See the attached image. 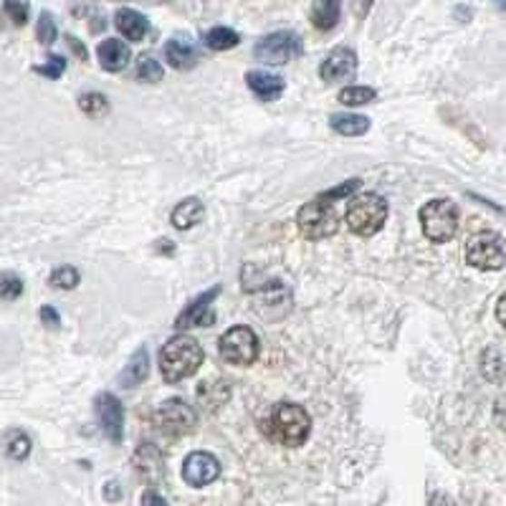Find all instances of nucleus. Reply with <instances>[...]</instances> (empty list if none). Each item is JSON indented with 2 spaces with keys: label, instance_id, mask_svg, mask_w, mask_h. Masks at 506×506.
Wrapping results in <instances>:
<instances>
[{
  "label": "nucleus",
  "instance_id": "7",
  "mask_svg": "<svg viewBox=\"0 0 506 506\" xmlns=\"http://www.w3.org/2000/svg\"><path fill=\"white\" fill-rule=\"evenodd\" d=\"M221 357H223L228 365L236 367H248L256 362L259 357V337L251 327H231L221 337Z\"/></svg>",
  "mask_w": 506,
  "mask_h": 506
},
{
  "label": "nucleus",
  "instance_id": "12",
  "mask_svg": "<svg viewBox=\"0 0 506 506\" xmlns=\"http://www.w3.org/2000/svg\"><path fill=\"white\" fill-rule=\"evenodd\" d=\"M218 476H221V463L208 451H195L183 463V479L190 486H208Z\"/></svg>",
  "mask_w": 506,
  "mask_h": 506
},
{
  "label": "nucleus",
  "instance_id": "30",
  "mask_svg": "<svg viewBox=\"0 0 506 506\" xmlns=\"http://www.w3.org/2000/svg\"><path fill=\"white\" fill-rule=\"evenodd\" d=\"M24 294V279L18 276V273H13V271H5V273H0V299H18V296Z\"/></svg>",
  "mask_w": 506,
  "mask_h": 506
},
{
  "label": "nucleus",
  "instance_id": "4",
  "mask_svg": "<svg viewBox=\"0 0 506 506\" xmlns=\"http://www.w3.org/2000/svg\"><path fill=\"white\" fill-rule=\"evenodd\" d=\"M296 223H299L302 236L317 241V238L334 236L340 231V213L332 205V201L319 195L317 201L302 205V211L296 215Z\"/></svg>",
  "mask_w": 506,
  "mask_h": 506
},
{
  "label": "nucleus",
  "instance_id": "13",
  "mask_svg": "<svg viewBox=\"0 0 506 506\" xmlns=\"http://www.w3.org/2000/svg\"><path fill=\"white\" fill-rule=\"evenodd\" d=\"M354 71H357V54L347 46L334 48L330 56L322 61V66H319V74H322V79L327 84L344 82V79L352 76Z\"/></svg>",
  "mask_w": 506,
  "mask_h": 506
},
{
  "label": "nucleus",
  "instance_id": "39",
  "mask_svg": "<svg viewBox=\"0 0 506 506\" xmlns=\"http://www.w3.org/2000/svg\"><path fill=\"white\" fill-rule=\"evenodd\" d=\"M160 248H163V251H165V253H170V251H173V246H170V243H165V241H163V243H160Z\"/></svg>",
  "mask_w": 506,
  "mask_h": 506
},
{
  "label": "nucleus",
  "instance_id": "27",
  "mask_svg": "<svg viewBox=\"0 0 506 506\" xmlns=\"http://www.w3.org/2000/svg\"><path fill=\"white\" fill-rule=\"evenodd\" d=\"M79 109L89 117H102L109 112V99L99 92H86V94L79 96Z\"/></svg>",
  "mask_w": 506,
  "mask_h": 506
},
{
  "label": "nucleus",
  "instance_id": "20",
  "mask_svg": "<svg viewBox=\"0 0 506 506\" xmlns=\"http://www.w3.org/2000/svg\"><path fill=\"white\" fill-rule=\"evenodd\" d=\"M205 215V205L198 198H185L183 203H177L175 211H173V225L180 231H190L193 225H198Z\"/></svg>",
  "mask_w": 506,
  "mask_h": 506
},
{
  "label": "nucleus",
  "instance_id": "25",
  "mask_svg": "<svg viewBox=\"0 0 506 506\" xmlns=\"http://www.w3.org/2000/svg\"><path fill=\"white\" fill-rule=\"evenodd\" d=\"M375 99L377 92L372 86H344L340 92V102L344 106H365Z\"/></svg>",
  "mask_w": 506,
  "mask_h": 506
},
{
  "label": "nucleus",
  "instance_id": "31",
  "mask_svg": "<svg viewBox=\"0 0 506 506\" xmlns=\"http://www.w3.org/2000/svg\"><path fill=\"white\" fill-rule=\"evenodd\" d=\"M35 74H41V76H46V79H59L61 74L66 71V59L59 56V54H48L46 64H41V66H34Z\"/></svg>",
  "mask_w": 506,
  "mask_h": 506
},
{
  "label": "nucleus",
  "instance_id": "14",
  "mask_svg": "<svg viewBox=\"0 0 506 506\" xmlns=\"http://www.w3.org/2000/svg\"><path fill=\"white\" fill-rule=\"evenodd\" d=\"M96 59L102 64V69L117 74V71H122L130 64L132 51L124 41H119V38H106V41H102L99 48H96Z\"/></svg>",
  "mask_w": 506,
  "mask_h": 506
},
{
  "label": "nucleus",
  "instance_id": "33",
  "mask_svg": "<svg viewBox=\"0 0 506 506\" xmlns=\"http://www.w3.org/2000/svg\"><path fill=\"white\" fill-rule=\"evenodd\" d=\"M5 13L15 25H25L28 21V5L24 0H5Z\"/></svg>",
  "mask_w": 506,
  "mask_h": 506
},
{
  "label": "nucleus",
  "instance_id": "37",
  "mask_svg": "<svg viewBox=\"0 0 506 506\" xmlns=\"http://www.w3.org/2000/svg\"><path fill=\"white\" fill-rule=\"evenodd\" d=\"M370 5H372V0H354V13L362 18V15H367V11H370Z\"/></svg>",
  "mask_w": 506,
  "mask_h": 506
},
{
  "label": "nucleus",
  "instance_id": "5",
  "mask_svg": "<svg viewBox=\"0 0 506 506\" xmlns=\"http://www.w3.org/2000/svg\"><path fill=\"white\" fill-rule=\"evenodd\" d=\"M421 225L433 243H446L459 231V205L446 198L425 203L421 208Z\"/></svg>",
  "mask_w": 506,
  "mask_h": 506
},
{
  "label": "nucleus",
  "instance_id": "8",
  "mask_svg": "<svg viewBox=\"0 0 506 506\" xmlns=\"http://www.w3.org/2000/svg\"><path fill=\"white\" fill-rule=\"evenodd\" d=\"M302 38L292 31H276V34H269L259 38V44L253 48L256 59L269 64V66H282V64H289L296 56H302Z\"/></svg>",
  "mask_w": 506,
  "mask_h": 506
},
{
  "label": "nucleus",
  "instance_id": "1",
  "mask_svg": "<svg viewBox=\"0 0 506 506\" xmlns=\"http://www.w3.org/2000/svg\"><path fill=\"white\" fill-rule=\"evenodd\" d=\"M266 436L286 448L304 446L306 438L312 433V418L309 412L296 405V402H279L273 411L269 412L266 423H263Z\"/></svg>",
  "mask_w": 506,
  "mask_h": 506
},
{
  "label": "nucleus",
  "instance_id": "10",
  "mask_svg": "<svg viewBox=\"0 0 506 506\" xmlns=\"http://www.w3.org/2000/svg\"><path fill=\"white\" fill-rule=\"evenodd\" d=\"M221 294V286H211L208 292L198 294L190 302L180 317L175 319V330H193V327H213L215 324V312H213V302Z\"/></svg>",
  "mask_w": 506,
  "mask_h": 506
},
{
  "label": "nucleus",
  "instance_id": "19",
  "mask_svg": "<svg viewBox=\"0 0 506 506\" xmlns=\"http://www.w3.org/2000/svg\"><path fill=\"white\" fill-rule=\"evenodd\" d=\"M134 469L142 473V479L157 481V479L163 476V469H165L163 453L154 446H150V443H144V446L134 453Z\"/></svg>",
  "mask_w": 506,
  "mask_h": 506
},
{
  "label": "nucleus",
  "instance_id": "21",
  "mask_svg": "<svg viewBox=\"0 0 506 506\" xmlns=\"http://www.w3.org/2000/svg\"><path fill=\"white\" fill-rule=\"evenodd\" d=\"M330 127L344 137H360L370 130V119L365 114H332Z\"/></svg>",
  "mask_w": 506,
  "mask_h": 506
},
{
  "label": "nucleus",
  "instance_id": "6",
  "mask_svg": "<svg viewBox=\"0 0 506 506\" xmlns=\"http://www.w3.org/2000/svg\"><path fill=\"white\" fill-rule=\"evenodd\" d=\"M466 261L479 271H499L506 263V241L494 231L473 233L466 243Z\"/></svg>",
  "mask_w": 506,
  "mask_h": 506
},
{
  "label": "nucleus",
  "instance_id": "18",
  "mask_svg": "<svg viewBox=\"0 0 506 506\" xmlns=\"http://www.w3.org/2000/svg\"><path fill=\"white\" fill-rule=\"evenodd\" d=\"M114 25H117L119 34L124 35V38H130V41H142L144 35L150 34V21L140 11H132V8L117 11Z\"/></svg>",
  "mask_w": 506,
  "mask_h": 506
},
{
  "label": "nucleus",
  "instance_id": "22",
  "mask_svg": "<svg viewBox=\"0 0 506 506\" xmlns=\"http://www.w3.org/2000/svg\"><path fill=\"white\" fill-rule=\"evenodd\" d=\"M340 5L342 0H317L312 11V24L317 25L319 31H332L340 21Z\"/></svg>",
  "mask_w": 506,
  "mask_h": 506
},
{
  "label": "nucleus",
  "instance_id": "34",
  "mask_svg": "<svg viewBox=\"0 0 506 506\" xmlns=\"http://www.w3.org/2000/svg\"><path fill=\"white\" fill-rule=\"evenodd\" d=\"M41 322H44V327H48V330H59L61 327L59 312H56L54 306H41Z\"/></svg>",
  "mask_w": 506,
  "mask_h": 506
},
{
  "label": "nucleus",
  "instance_id": "16",
  "mask_svg": "<svg viewBox=\"0 0 506 506\" xmlns=\"http://www.w3.org/2000/svg\"><path fill=\"white\" fill-rule=\"evenodd\" d=\"M246 86L253 92V94L263 99V102H271V99H279L283 94V79L276 76V74H266V71H248L246 74Z\"/></svg>",
  "mask_w": 506,
  "mask_h": 506
},
{
  "label": "nucleus",
  "instance_id": "23",
  "mask_svg": "<svg viewBox=\"0 0 506 506\" xmlns=\"http://www.w3.org/2000/svg\"><path fill=\"white\" fill-rule=\"evenodd\" d=\"M203 41H205V46L211 48V51H228V48L238 46L241 35H238L233 28L218 25V28H211V31L205 34Z\"/></svg>",
  "mask_w": 506,
  "mask_h": 506
},
{
  "label": "nucleus",
  "instance_id": "24",
  "mask_svg": "<svg viewBox=\"0 0 506 506\" xmlns=\"http://www.w3.org/2000/svg\"><path fill=\"white\" fill-rule=\"evenodd\" d=\"M163 76H165V71H163V64L150 56V54H142L140 59H137V79L144 84H157L163 82Z\"/></svg>",
  "mask_w": 506,
  "mask_h": 506
},
{
  "label": "nucleus",
  "instance_id": "9",
  "mask_svg": "<svg viewBox=\"0 0 506 506\" xmlns=\"http://www.w3.org/2000/svg\"><path fill=\"white\" fill-rule=\"evenodd\" d=\"M154 428L170 438L188 436L195 431V411L185 401H167L154 412Z\"/></svg>",
  "mask_w": 506,
  "mask_h": 506
},
{
  "label": "nucleus",
  "instance_id": "11",
  "mask_svg": "<svg viewBox=\"0 0 506 506\" xmlns=\"http://www.w3.org/2000/svg\"><path fill=\"white\" fill-rule=\"evenodd\" d=\"M94 411L104 436L112 443H119L124 436V408H122L119 398H114L112 392H99L94 401Z\"/></svg>",
  "mask_w": 506,
  "mask_h": 506
},
{
  "label": "nucleus",
  "instance_id": "29",
  "mask_svg": "<svg viewBox=\"0 0 506 506\" xmlns=\"http://www.w3.org/2000/svg\"><path fill=\"white\" fill-rule=\"evenodd\" d=\"M56 21H54V15L48 11H44L38 15V24H35V38H38V44H44V46H51L54 41H56Z\"/></svg>",
  "mask_w": 506,
  "mask_h": 506
},
{
  "label": "nucleus",
  "instance_id": "38",
  "mask_svg": "<svg viewBox=\"0 0 506 506\" xmlns=\"http://www.w3.org/2000/svg\"><path fill=\"white\" fill-rule=\"evenodd\" d=\"M69 46L76 48V51H79V56H82V59H86V51H84V46L79 44V41H76V38H71V35H69Z\"/></svg>",
  "mask_w": 506,
  "mask_h": 506
},
{
  "label": "nucleus",
  "instance_id": "32",
  "mask_svg": "<svg viewBox=\"0 0 506 506\" xmlns=\"http://www.w3.org/2000/svg\"><path fill=\"white\" fill-rule=\"evenodd\" d=\"M360 180L357 177H352V180H344L342 185H337V188L327 190V193H322V198H327V201L337 203L342 201V198H347V195H357V190H360Z\"/></svg>",
  "mask_w": 506,
  "mask_h": 506
},
{
  "label": "nucleus",
  "instance_id": "36",
  "mask_svg": "<svg viewBox=\"0 0 506 506\" xmlns=\"http://www.w3.org/2000/svg\"><path fill=\"white\" fill-rule=\"evenodd\" d=\"M496 319H499V324L506 330V292L496 302Z\"/></svg>",
  "mask_w": 506,
  "mask_h": 506
},
{
  "label": "nucleus",
  "instance_id": "17",
  "mask_svg": "<svg viewBox=\"0 0 506 506\" xmlns=\"http://www.w3.org/2000/svg\"><path fill=\"white\" fill-rule=\"evenodd\" d=\"M147 377H150V352H147V347H140L137 352L132 354V360L124 365V370H122L119 385L122 388H137Z\"/></svg>",
  "mask_w": 506,
  "mask_h": 506
},
{
  "label": "nucleus",
  "instance_id": "26",
  "mask_svg": "<svg viewBox=\"0 0 506 506\" xmlns=\"http://www.w3.org/2000/svg\"><path fill=\"white\" fill-rule=\"evenodd\" d=\"M31 453V438L25 436L24 431H13L5 436V456L13 461L28 459Z\"/></svg>",
  "mask_w": 506,
  "mask_h": 506
},
{
  "label": "nucleus",
  "instance_id": "28",
  "mask_svg": "<svg viewBox=\"0 0 506 506\" xmlns=\"http://www.w3.org/2000/svg\"><path fill=\"white\" fill-rule=\"evenodd\" d=\"M79 282H82V276H79V271L74 269V266H59V269H54V273H51V286L64 289V292L76 289Z\"/></svg>",
  "mask_w": 506,
  "mask_h": 506
},
{
  "label": "nucleus",
  "instance_id": "3",
  "mask_svg": "<svg viewBox=\"0 0 506 506\" xmlns=\"http://www.w3.org/2000/svg\"><path fill=\"white\" fill-rule=\"evenodd\" d=\"M347 225L357 236H375L388 221V201L377 193H362L347 205Z\"/></svg>",
  "mask_w": 506,
  "mask_h": 506
},
{
  "label": "nucleus",
  "instance_id": "2",
  "mask_svg": "<svg viewBox=\"0 0 506 506\" xmlns=\"http://www.w3.org/2000/svg\"><path fill=\"white\" fill-rule=\"evenodd\" d=\"M203 347L193 337L177 334L160 350V372L167 382H180L195 375L203 365Z\"/></svg>",
  "mask_w": 506,
  "mask_h": 506
},
{
  "label": "nucleus",
  "instance_id": "15",
  "mask_svg": "<svg viewBox=\"0 0 506 506\" xmlns=\"http://www.w3.org/2000/svg\"><path fill=\"white\" fill-rule=\"evenodd\" d=\"M165 59L173 69L188 71L198 64V51L193 46V41L185 35H175L165 44Z\"/></svg>",
  "mask_w": 506,
  "mask_h": 506
},
{
  "label": "nucleus",
  "instance_id": "35",
  "mask_svg": "<svg viewBox=\"0 0 506 506\" xmlns=\"http://www.w3.org/2000/svg\"><path fill=\"white\" fill-rule=\"evenodd\" d=\"M142 506H170V504H167L165 499L157 494V491L150 489V491H144V496H142Z\"/></svg>",
  "mask_w": 506,
  "mask_h": 506
}]
</instances>
